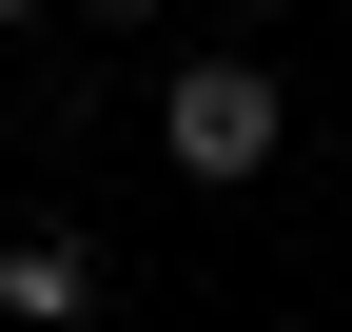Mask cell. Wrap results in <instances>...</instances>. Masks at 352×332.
<instances>
[{"mask_svg":"<svg viewBox=\"0 0 352 332\" xmlns=\"http://www.w3.org/2000/svg\"><path fill=\"white\" fill-rule=\"evenodd\" d=\"M20 20H39V0H0V39H20Z\"/></svg>","mask_w":352,"mask_h":332,"instance_id":"277c9868","label":"cell"},{"mask_svg":"<svg viewBox=\"0 0 352 332\" xmlns=\"http://www.w3.org/2000/svg\"><path fill=\"white\" fill-rule=\"evenodd\" d=\"M157 156H176V176H196V195H254V176H274V156H294V98H274V78H254V59H196V78H176V98H157Z\"/></svg>","mask_w":352,"mask_h":332,"instance_id":"6da1fadb","label":"cell"},{"mask_svg":"<svg viewBox=\"0 0 352 332\" xmlns=\"http://www.w3.org/2000/svg\"><path fill=\"white\" fill-rule=\"evenodd\" d=\"M235 20H274V0H235Z\"/></svg>","mask_w":352,"mask_h":332,"instance_id":"5b68a950","label":"cell"},{"mask_svg":"<svg viewBox=\"0 0 352 332\" xmlns=\"http://www.w3.org/2000/svg\"><path fill=\"white\" fill-rule=\"evenodd\" d=\"M98 313V235H0V332H78Z\"/></svg>","mask_w":352,"mask_h":332,"instance_id":"7a4b0ae2","label":"cell"},{"mask_svg":"<svg viewBox=\"0 0 352 332\" xmlns=\"http://www.w3.org/2000/svg\"><path fill=\"white\" fill-rule=\"evenodd\" d=\"M78 20H157V0H78Z\"/></svg>","mask_w":352,"mask_h":332,"instance_id":"3957f363","label":"cell"}]
</instances>
